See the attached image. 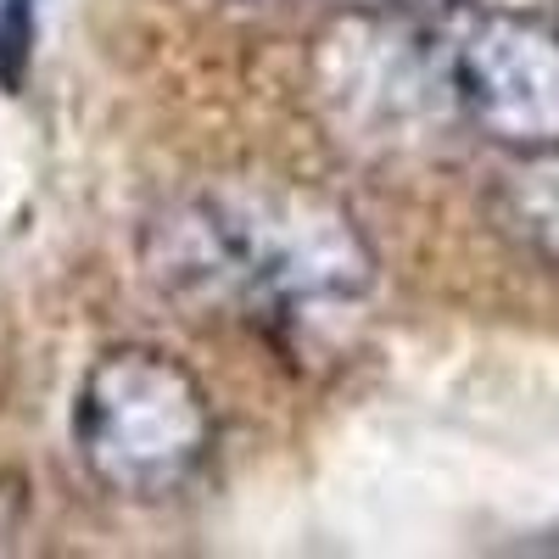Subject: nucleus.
Returning <instances> with one entry per match:
<instances>
[{"instance_id": "f257e3e1", "label": "nucleus", "mask_w": 559, "mask_h": 559, "mask_svg": "<svg viewBox=\"0 0 559 559\" xmlns=\"http://www.w3.org/2000/svg\"><path fill=\"white\" fill-rule=\"evenodd\" d=\"M152 286L197 313H302L358 302L376 247L353 207L280 174H229L157 207L140 241Z\"/></svg>"}, {"instance_id": "f03ea898", "label": "nucleus", "mask_w": 559, "mask_h": 559, "mask_svg": "<svg viewBox=\"0 0 559 559\" xmlns=\"http://www.w3.org/2000/svg\"><path fill=\"white\" fill-rule=\"evenodd\" d=\"M73 448L107 492L168 498L213 453V397L168 347H107L79 381Z\"/></svg>"}, {"instance_id": "7ed1b4c3", "label": "nucleus", "mask_w": 559, "mask_h": 559, "mask_svg": "<svg viewBox=\"0 0 559 559\" xmlns=\"http://www.w3.org/2000/svg\"><path fill=\"white\" fill-rule=\"evenodd\" d=\"M442 96H453V73L442 79L431 39L403 17L347 12L313 39V102L353 152L414 140L437 118Z\"/></svg>"}, {"instance_id": "20e7f679", "label": "nucleus", "mask_w": 559, "mask_h": 559, "mask_svg": "<svg viewBox=\"0 0 559 559\" xmlns=\"http://www.w3.org/2000/svg\"><path fill=\"white\" fill-rule=\"evenodd\" d=\"M453 96L492 146H559V28L526 12H487L453 51Z\"/></svg>"}, {"instance_id": "39448f33", "label": "nucleus", "mask_w": 559, "mask_h": 559, "mask_svg": "<svg viewBox=\"0 0 559 559\" xmlns=\"http://www.w3.org/2000/svg\"><path fill=\"white\" fill-rule=\"evenodd\" d=\"M492 213L503 236L559 280V146L515 152V163L498 174Z\"/></svg>"}, {"instance_id": "423d86ee", "label": "nucleus", "mask_w": 559, "mask_h": 559, "mask_svg": "<svg viewBox=\"0 0 559 559\" xmlns=\"http://www.w3.org/2000/svg\"><path fill=\"white\" fill-rule=\"evenodd\" d=\"M34 34H39V0H0V90L7 96H17L28 79Z\"/></svg>"}, {"instance_id": "0eeeda50", "label": "nucleus", "mask_w": 559, "mask_h": 559, "mask_svg": "<svg viewBox=\"0 0 559 559\" xmlns=\"http://www.w3.org/2000/svg\"><path fill=\"white\" fill-rule=\"evenodd\" d=\"M392 7H403V12H453V7H464V0H392Z\"/></svg>"}, {"instance_id": "6e6552de", "label": "nucleus", "mask_w": 559, "mask_h": 559, "mask_svg": "<svg viewBox=\"0 0 559 559\" xmlns=\"http://www.w3.org/2000/svg\"><path fill=\"white\" fill-rule=\"evenodd\" d=\"M247 7H286V0H247Z\"/></svg>"}]
</instances>
